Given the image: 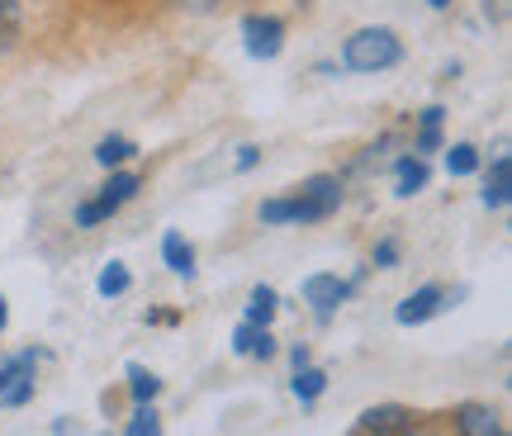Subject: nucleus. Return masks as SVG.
I'll list each match as a JSON object with an SVG mask.
<instances>
[{"label": "nucleus", "mask_w": 512, "mask_h": 436, "mask_svg": "<svg viewBox=\"0 0 512 436\" xmlns=\"http://www.w3.org/2000/svg\"><path fill=\"white\" fill-rule=\"evenodd\" d=\"M456 432L460 436H503V422H498L494 408H484V403H465L456 413Z\"/></svg>", "instance_id": "9"}, {"label": "nucleus", "mask_w": 512, "mask_h": 436, "mask_svg": "<svg viewBox=\"0 0 512 436\" xmlns=\"http://www.w3.org/2000/svg\"><path fill=\"white\" fill-rule=\"evenodd\" d=\"M394 261H399V242H389V237H384L380 247H375V266H384V271H389Z\"/></svg>", "instance_id": "21"}, {"label": "nucleus", "mask_w": 512, "mask_h": 436, "mask_svg": "<svg viewBox=\"0 0 512 436\" xmlns=\"http://www.w3.org/2000/svg\"><path fill=\"white\" fill-rule=\"evenodd\" d=\"M351 299V285L347 280H337V275H309V280H304V304H313V313H318V318H332V309H337V304H347Z\"/></svg>", "instance_id": "6"}, {"label": "nucleus", "mask_w": 512, "mask_h": 436, "mask_svg": "<svg viewBox=\"0 0 512 436\" xmlns=\"http://www.w3.org/2000/svg\"><path fill=\"white\" fill-rule=\"evenodd\" d=\"M242 38H247V53L252 57H275L285 48V24L275 15H247L242 19Z\"/></svg>", "instance_id": "5"}, {"label": "nucleus", "mask_w": 512, "mask_h": 436, "mask_svg": "<svg viewBox=\"0 0 512 436\" xmlns=\"http://www.w3.org/2000/svg\"><path fill=\"white\" fill-rule=\"evenodd\" d=\"M408 422H413V413H408L403 403H380V408H366V413H361V427H366L370 436H399Z\"/></svg>", "instance_id": "8"}, {"label": "nucleus", "mask_w": 512, "mask_h": 436, "mask_svg": "<svg viewBox=\"0 0 512 436\" xmlns=\"http://www.w3.org/2000/svg\"><path fill=\"white\" fill-rule=\"evenodd\" d=\"M124 436H162V418H157V408L152 403H138L133 408V418H128Z\"/></svg>", "instance_id": "17"}, {"label": "nucleus", "mask_w": 512, "mask_h": 436, "mask_svg": "<svg viewBox=\"0 0 512 436\" xmlns=\"http://www.w3.org/2000/svg\"><path fill=\"white\" fill-rule=\"evenodd\" d=\"M441 147V128H422L418 133V147H413V152H437Z\"/></svg>", "instance_id": "23"}, {"label": "nucleus", "mask_w": 512, "mask_h": 436, "mask_svg": "<svg viewBox=\"0 0 512 436\" xmlns=\"http://www.w3.org/2000/svg\"><path fill=\"white\" fill-rule=\"evenodd\" d=\"M176 5H185V10H195V15H204V10H214L219 0H176Z\"/></svg>", "instance_id": "25"}, {"label": "nucleus", "mask_w": 512, "mask_h": 436, "mask_svg": "<svg viewBox=\"0 0 512 436\" xmlns=\"http://www.w3.org/2000/svg\"><path fill=\"white\" fill-rule=\"evenodd\" d=\"M328 389V370H318V365H304V370H294V394L304 403H313L318 394Z\"/></svg>", "instance_id": "15"}, {"label": "nucleus", "mask_w": 512, "mask_h": 436, "mask_svg": "<svg viewBox=\"0 0 512 436\" xmlns=\"http://www.w3.org/2000/svg\"><path fill=\"white\" fill-rule=\"evenodd\" d=\"M34 399V356H15L0 365V408H19Z\"/></svg>", "instance_id": "4"}, {"label": "nucleus", "mask_w": 512, "mask_h": 436, "mask_svg": "<svg viewBox=\"0 0 512 436\" xmlns=\"http://www.w3.org/2000/svg\"><path fill=\"white\" fill-rule=\"evenodd\" d=\"M138 195V176L133 171H114L110 185H105V195L100 200H86V204H76V228H95L100 218H110L119 214L128 200Z\"/></svg>", "instance_id": "3"}, {"label": "nucleus", "mask_w": 512, "mask_h": 436, "mask_svg": "<svg viewBox=\"0 0 512 436\" xmlns=\"http://www.w3.org/2000/svg\"><path fill=\"white\" fill-rule=\"evenodd\" d=\"M427 176H432V171H427V162H422V157H399V162H394V181H399V190H394V195H403V200H408V195L427 190Z\"/></svg>", "instance_id": "11"}, {"label": "nucleus", "mask_w": 512, "mask_h": 436, "mask_svg": "<svg viewBox=\"0 0 512 436\" xmlns=\"http://www.w3.org/2000/svg\"><path fill=\"white\" fill-rule=\"evenodd\" d=\"M427 5H432V10H446V5H451V0H427Z\"/></svg>", "instance_id": "28"}, {"label": "nucleus", "mask_w": 512, "mask_h": 436, "mask_svg": "<svg viewBox=\"0 0 512 436\" xmlns=\"http://www.w3.org/2000/svg\"><path fill=\"white\" fill-rule=\"evenodd\" d=\"M446 171H451V176H475V171H479V152L470 143H456L451 152H446Z\"/></svg>", "instance_id": "18"}, {"label": "nucleus", "mask_w": 512, "mask_h": 436, "mask_svg": "<svg viewBox=\"0 0 512 436\" xmlns=\"http://www.w3.org/2000/svg\"><path fill=\"white\" fill-rule=\"evenodd\" d=\"M128 394L138 403H152L157 394H162V380L152 375V370H143V365H128Z\"/></svg>", "instance_id": "14"}, {"label": "nucleus", "mask_w": 512, "mask_h": 436, "mask_svg": "<svg viewBox=\"0 0 512 436\" xmlns=\"http://www.w3.org/2000/svg\"><path fill=\"white\" fill-rule=\"evenodd\" d=\"M261 332H266V327L242 323L238 332H233V351H238V356H252V346H256V337H261Z\"/></svg>", "instance_id": "20"}, {"label": "nucleus", "mask_w": 512, "mask_h": 436, "mask_svg": "<svg viewBox=\"0 0 512 436\" xmlns=\"http://www.w3.org/2000/svg\"><path fill=\"white\" fill-rule=\"evenodd\" d=\"M512 195V157L503 152V157H494V166H489V181H484V204L489 209H503Z\"/></svg>", "instance_id": "10"}, {"label": "nucleus", "mask_w": 512, "mask_h": 436, "mask_svg": "<svg viewBox=\"0 0 512 436\" xmlns=\"http://www.w3.org/2000/svg\"><path fill=\"white\" fill-rule=\"evenodd\" d=\"M337 204H342L337 176H309L290 200L261 204V223H323V218L337 214Z\"/></svg>", "instance_id": "1"}, {"label": "nucleus", "mask_w": 512, "mask_h": 436, "mask_svg": "<svg viewBox=\"0 0 512 436\" xmlns=\"http://www.w3.org/2000/svg\"><path fill=\"white\" fill-rule=\"evenodd\" d=\"M15 19H19V5H15V0H0V38L15 29Z\"/></svg>", "instance_id": "22"}, {"label": "nucleus", "mask_w": 512, "mask_h": 436, "mask_svg": "<svg viewBox=\"0 0 512 436\" xmlns=\"http://www.w3.org/2000/svg\"><path fill=\"white\" fill-rule=\"evenodd\" d=\"M441 299H446V294H441V285H422V290H413L399 309H394V318H399L403 327H418V323H427V318L441 309Z\"/></svg>", "instance_id": "7"}, {"label": "nucleus", "mask_w": 512, "mask_h": 436, "mask_svg": "<svg viewBox=\"0 0 512 436\" xmlns=\"http://www.w3.org/2000/svg\"><path fill=\"white\" fill-rule=\"evenodd\" d=\"M290 361H294V370H304V365H309V346H294Z\"/></svg>", "instance_id": "26"}, {"label": "nucleus", "mask_w": 512, "mask_h": 436, "mask_svg": "<svg viewBox=\"0 0 512 436\" xmlns=\"http://www.w3.org/2000/svg\"><path fill=\"white\" fill-rule=\"evenodd\" d=\"M133 152H138V147L128 143V138H105V143L95 147V162H100V166H119V162H128Z\"/></svg>", "instance_id": "19"}, {"label": "nucleus", "mask_w": 512, "mask_h": 436, "mask_svg": "<svg viewBox=\"0 0 512 436\" xmlns=\"http://www.w3.org/2000/svg\"><path fill=\"white\" fill-rule=\"evenodd\" d=\"M5 323H10V309H5V299H0V332H5Z\"/></svg>", "instance_id": "27"}, {"label": "nucleus", "mask_w": 512, "mask_h": 436, "mask_svg": "<svg viewBox=\"0 0 512 436\" xmlns=\"http://www.w3.org/2000/svg\"><path fill=\"white\" fill-rule=\"evenodd\" d=\"M403 57V43L394 29H356V34L342 43V62H347L351 72H384V67H394Z\"/></svg>", "instance_id": "2"}, {"label": "nucleus", "mask_w": 512, "mask_h": 436, "mask_svg": "<svg viewBox=\"0 0 512 436\" xmlns=\"http://www.w3.org/2000/svg\"><path fill=\"white\" fill-rule=\"evenodd\" d=\"M256 157H261V152H256L252 143H247V147H238V171H252V166H256Z\"/></svg>", "instance_id": "24"}, {"label": "nucleus", "mask_w": 512, "mask_h": 436, "mask_svg": "<svg viewBox=\"0 0 512 436\" xmlns=\"http://www.w3.org/2000/svg\"><path fill=\"white\" fill-rule=\"evenodd\" d=\"M162 256H166V266H171L176 275H185V280L195 275V247H190L181 233H166L162 237Z\"/></svg>", "instance_id": "12"}, {"label": "nucleus", "mask_w": 512, "mask_h": 436, "mask_svg": "<svg viewBox=\"0 0 512 436\" xmlns=\"http://www.w3.org/2000/svg\"><path fill=\"white\" fill-rule=\"evenodd\" d=\"M275 309H280V299H275V290H271V285H256L252 299H247V323H252V327H271Z\"/></svg>", "instance_id": "13"}, {"label": "nucleus", "mask_w": 512, "mask_h": 436, "mask_svg": "<svg viewBox=\"0 0 512 436\" xmlns=\"http://www.w3.org/2000/svg\"><path fill=\"white\" fill-rule=\"evenodd\" d=\"M133 285V275H128V266L124 261H110L105 271H100V280H95V290L105 294V299H119V294Z\"/></svg>", "instance_id": "16"}]
</instances>
